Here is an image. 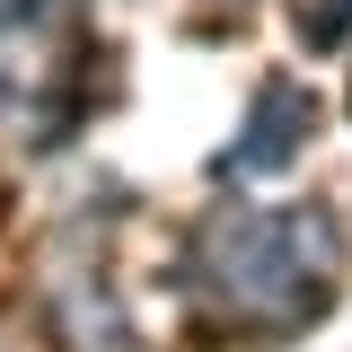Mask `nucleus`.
Here are the masks:
<instances>
[{"label":"nucleus","instance_id":"f03ea898","mask_svg":"<svg viewBox=\"0 0 352 352\" xmlns=\"http://www.w3.org/2000/svg\"><path fill=\"white\" fill-rule=\"evenodd\" d=\"M308 141H317V88H300V80H264L256 106H247V115H238V132H229V150L212 159V185H220V194L273 185V176L300 168Z\"/></svg>","mask_w":352,"mask_h":352},{"label":"nucleus","instance_id":"7ed1b4c3","mask_svg":"<svg viewBox=\"0 0 352 352\" xmlns=\"http://www.w3.org/2000/svg\"><path fill=\"white\" fill-rule=\"evenodd\" d=\"M44 344L53 352H150L132 335V317H124V300H115L97 256H71V264L44 273Z\"/></svg>","mask_w":352,"mask_h":352},{"label":"nucleus","instance_id":"f257e3e1","mask_svg":"<svg viewBox=\"0 0 352 352\" xmlns=\"http://www.w3.org/2000/svg\"><path fill=\"white\" fill-rule=\"evenodd\" d=\"M176 291L203 335H300L335 291V220L317 203H220L176 247Z\"/></svg>","mask_w":352,"mask_h":352},{"label":"nucleus","instance_id":"20e7f679","mask_svg":"<svg viewBox=\"0 0 352 352\" xmlns=\"http://www.w3.org/2000/svg\"><path fill=\"white\" fill-rule=\"evenodd\" d=\"M220 9H229V18H238V9H256V0H220Z\"/></svg>","mask_w":352,"mask_h":352}]
</instances>
